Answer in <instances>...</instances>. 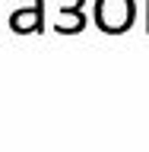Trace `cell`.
Here are the masks:
<instances>
[{"label": "cell", "instance_id": "1", "mask_svg": "<svg viewBox=\"0 0 149 152\" xmlns=\"http://www.w3.org/2000/svg\"><path fill=\"white\" fill-rule=\"evenodd\" d=\"M137 3L133 0H95V26L105 35H121L133 26Z\"/></svg>", "mask_w": 149, "mask_h": 152}, {"label": "cell", "instance_id": "2", "mask_svg": "<svg viewBox=\"0 0 149 152\" xmlns=\"http://www.w3.org/2000/svg\"><path fill=\"white\" fill-rule=\"evenodd\" d=\"M10 28H13L16 35H29V32H41V28H45V7L13 10V16H10Z\"/></svg>", "mask_w": 149, "mask_h": 152}, {"label": "cell", "instance_id": "3", "mask_svg": "<svg viewBox=\"0 0 149 152\" xmlns=\"http://www.w3.org/2000/svg\"><path fill=\"white\" fill-rule=\"evenodd\" d=\"M54 28L60 32V35H76V32H83V28H86L83 10H60V19H57Z\"/></svg>", "mask_w": 149, "mask_h": 152}, {"label": "cell", "instance_id": "4", "mask_svg": "<svg viewBox=\"0 0 149 152\" xmlns=\"http://www.w3.org/2000/svg\"><path fill=\"white\" fill-rule=\"evenodd\" d=\"M86 0H60V10H83Z\"/></svg>", "mask_w": 149, "mask_h": 152}, {"label": "cell", "instance_id": "5", "mask_svg": "<svg viewBox=\"0 0 149 152\" xmlns=\"http://www.w3.org/2000/svg\"><path fill=\"white\" fill-rule=\"evenodd\" d=\"M32 3H45V0H32Z\"/></svg>", "mask_w": 149, "mask_h": 152}, {"label": "cell", "instance_id": "6", "mask_svg": "<svg viewBox=\"0 0 149 152\" xmlns=\"http://www.w3.org/2000/svg\"><path fill=\"white\" fill-rule=\"evenodd\" d=\"M146 22H149V13H146ZM146 28H149V26H146Z\"/></svg>", "mask_w": 149, "mask_h": 152}]
</instances>
